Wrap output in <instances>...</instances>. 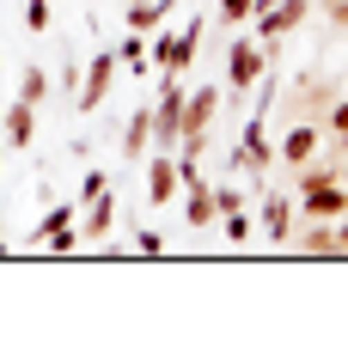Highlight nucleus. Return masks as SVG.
Wrapping results in <instances>:
<instances>
[{
  "label": "nucleus",
  "mask_w": 348,
  "mask_h": 354,
  "mask_svg": "<svg viewBox=\"0 0 348 354\" xmlns=\"http://www.w3.org/2000/svg\"><path fill=\"white\" fill-rule=\"evenodd\" d=\"M306 19H312V0H275L269 12H257V19H250V37H257V43L269 49V62H275L281 37H293Z\"/></svg>",
  "instance_id": "obj_1"
},
{
  "label": "nucleus",
  "mask_w": 348,
  "mask_h": 354,
  "mask_svg": "<svg viewBox=\"0 0 348 354\" xmlns=\"http://www.w3.org/2000/svg\"><path fill=\"white\" fill-rule=\"evenodd\" d=\"M293 245L306 250V257H342V245H336V220H300Z\"/></svg>",
  "instance_id": "obj_14"
},
{
  "label": "nucleus",
  "mask_w": 348,
  "mask_h": 354,
  "mask_svg": "<svg viewBox=\"0 0 348 354\" xmlns=\"http://www.w3.org/2000/svg\"><path fill=\"white\" fill-rule=\"evenodd\" d=\"M214 110H220V86H190L183 92V135H208V122H214ZM177 135V141H183Z\"/></svg>",
  "instance_id": "obj_9"
},
{
  "label": "nucleus",
  "mask_w": 348,
  "mask_h": 354,
  "mask_svg": "<svg viewBox=\"0 0 348 354\" xmlns=\"http://www.w3.org/2000/svg\"><path fill=\"white\" fill-rule=\"evenodd\" d=\"M104 189H110V171H98V165L80 177V202H92V196H104Z\"/></svg>",
  "instance_id": "obj_23"
},
{
  "label": "nucleus",
  "mask_w": 348,
  "mask_h": 354,
  "mask_svg": "<svg viewBox=\"0 0 348 354\" xmlns=\"http://www.w3.org/2000/svg\"><path fill=\"white\" fill-rule=\"evenodd\" d=\"M257 226H263L269 245H293V196H287V189H269V196H263V214H257Z\"/></svg>",
  "instance_id": "obj_8"
},
{
  "label": "nucleus",
  "mask_w": 348,
  "mask_h": 354,
  "mask_svg": "<svg viewBox=\"0 0 348 354\" xmlns=\"http://www.w3.org/2000/svg\"><path fill=\"white\" fill-rule=\"evenodd\" d=\"M0 73H6V55H0Z\"/></svg>",
  "instance_id": "obj_28"
},
{
  "label": "nucleus",
  "mask_w": 348,
  "mask_h": 354,
  "mask_svg": "<svg viewBox=\"0 0 348 354\" xmlns=\"http://www.w3.org/2000/svg\"><path fill=\"white\" fill-rule=\"evenodd\" d=\"M220 19H226V25L239 31L244 19H250V0H220Z\"/></svg>",
  "instance_id": "obj_25"
},
{
  "label": "nucleus",
  "mask_w": 348,
  "mask_h": 354,
  "mask_svg": "<svg viewBox=\"0 0 348 354\" xmlns=\"http://www.w3.org/2000/svg\"><path fill=\"white\" fill-rule=\"evenodd\" d=\"M183 220H190L196 232L220 220V208H214V183H190V189H183Z\"/></svg>",
  "instance_id": "obj_16"
},
{
  "label": "nucleus",
  "mask_w": 348,
  "mask_h": 354,
  "mask_svg": "<svg viewBox=\"0 0 348 354\" xmlns=\"http://www.w3.org/2000/svg\"><path fill=\"white\" fill-rule=\"evenodd\" d=\"M177 0H129V12H122V25L129 31H140V37H153L159 25H165V12H172Z\"/></svg>",
  "instance_id": "obj_15"
},
{
  "label": "nucleus",
  "mask_w": 348,
  "mask_h": 354,
  "mask_svg": "<svg viewBox=\"0 0 348 354\" xmlns=\"http://www.w3.org/2000/svg\"><path fill=\"white\" fill-rule=\"evenodd\" d=\"M140 165H147V208H172L177 196H183V183H177V159H172V153H147Z\"/></svg>",
  "instance_id": "obj_5"
},
{
  "label": "nucleus",
  "mask_w": 348,
  "mask_h": 354,
  "mask_svg": "<svg viewBox=\"0 0 348 354\" xmlns=\"http://www.w3.org/2000/svg\"><path fill=\"white\" fill-rule=\"evenodd\" d=\"M25 31H31V37L55 31V0H25Z\"/></svg>",
  "instance_id": "obj_20"
},
{
  "label": "nucleus",
  "mask_w": 348,
  "mask_h": 354,
  "mask_svg": "<svg viewBox=\"0 0 348 354\" xmlns=\"http://www.w3.org/2000/svg\"><path fill=\"white\" fill-rule=\"evenodd\" d=\"M73 226H80V245H104L110 226H116V196H92V202H80V214H73Z\"/></svg>",
  "instance_id": "obj_7"
},
{
  "label": "nucleus",
  "mask_w": 348,
  "mask_h": 354,
  "mask_svg": "<svg viewBox=\"0 0 348 354\" xmlns=\"http://www.w3.org/2000/svg\"><path fill=\"white\" fill-rule=\"evenodd\" d=\"M263 68H269V49L257 43V37H232V49H226V92L232 98H250V86L263 80Z\"/></svg>",
  "instance_id": "obj_2"
},
{
  "label": "nucleus",
  "mask_w": 348,
  "mask_h": 354,
  "mask_svg": "<svg viewBox=\"0 0 348 354\" xmlns=\"http://www.w3.org/2000/svg\"><path fill=\"white\" fill-rule=\"evenodd\" d=\"M49 92H55V73H49V62H25V68H19V86H12V98H19V104H49Z\"/></svg>",
  "instance_id": "obj_12"
},
{
  "label": "nucleus",
  "mask_w": 348,
  "mask_h": 354,
  "mask_svg": "<svg viewBox=\"0 0 348 354\" xmlns=\"http://www.w3.org/2000/svg\"><path fill=\"white\" fill-rule=\"evenodd\" d=\"M116 68H122V62H116V49H110V43L92 55V62H86V73H80V92H73V110H80V116H92V110L110 98V86H116Z\"/></svg>",
  "instance_id": "obj_3"
},
{
  "label": "nucleus",
  "mask_w": 348,
  "mask_h": 354,
  "mask_svg": "<svg viewBox=\"0 0 348 354\" xmlns=\"http://www.w3.org/2000/svg\"><path fill=\"white\" fill-rule=\"evenodd\" d=\"M0 177H6V141H0Z\"/></svg>",
  "instance_id": "obj_27"
},
{
  "label": "nucleus",
  "mask_w": 348,
  "mask_h": 354,
  "mask_svg": "<svg viewBox=\"0 0 348 354\" xmlns=\"http://www.w3.org/2000/svg\"><path fill=\"white\" fill-rule=\"evenodd\" d=\"M220 232H226V245H250V232H257L250 208H232V214H220Z\"/></svg>",
  "instance_id": "obj_19"
},
{
  "label": "nucleus",
  "mask_w": 348,
  "mask_h": 354,
  "mask_svg": "<svg viewBox=\"0 0 348 354\" xmlns=\"http://www.w3.org/2000/svg\"><path fill=\"white\" fill-rule=\"evenodd\" d=\"M0 116H6V110H0Z\"/></svg>",
  "instance_id": "obj_29"
},
{
  "label": "nucleus",
  "mask_w": 348,
  "mask_h": 354,
  "mask_svg": "<svg viewBox=\"0 0 348 354\" xmlns=\"http://www.w3.org/2000/svg\"><path fill=\"white\" fill-rule=\"evenodd\" d=\"M293 208H300V220H342V214H348V189H342V177L300 189V196H293Z\"/></svg>",
  "instance_id": "obj_4"
},
{
  "label": "nucleus",
  "mask_w": 348,
  "mask_h": 354,
  "mask_svg": "<svg viewBox=\"0 0 348 354\" xmlns=\"http://www.w3.org/2000/svg\"><path fill=\"white\" fill-rule=\"evenodd\" d=\"M147 153H153V98H147V104H135V110H129V122H122V159H129V165H140Z\"/></svg>",
  "instance_id": "obj_11"
},
{
  "label": "nucleus",
  "mask_w": 348,
  "mask_h": 354,
  "mask_svg": "<svg viewBox=\"0 0 348 354\" xmlns=\"http://www.w3.org/2000/svg\"><path fill=\"white\" fill-rule=\"evenodd\" d=\"M49 73H55V86H62V92H80V73H86V62H80L73 49H62V68H49Z\"/></svg>",
  "instance_id": "obj_21"
},
{
  "label": "nucleus",
  "mask_w": 348,
  "mask_h": 354,
  "mask_svg": "<svg viewBox=\"0 0 348 354\" xmlns=\"http://www.w3.org/2000/svg\"><path fill=\"white\" fill-rule=\"evenodd\" d=\"M318 147H324V129H318L312 116H293L287 135H281V147H275V159H281V165H306Z\"/></svg>",
  "instance_id": "obj_6"
},
{
  "label": "nucleus",
  "mask_w": 348,
  "mask_h": 354,
  "mask_svg": "<svg viewBox=\"0 0 348 354\" xmlns=\"http://www.w3.org/2000/svg\"><path fill=\"white\" fill-rule=\"evenodd\" d=\"M318 129H324V141H330V153L342 159V153H348V98H342V92H336V98H330V110L318 116Z\"/></svg>",
  "instance_id": "obj_17"
},
{
  "label": "nucleus",
  "mask_w": 348,
  "mask_h": 354,
  "mask_svg": "<svg viewBox=\"0 0 348 354\" xmlns=\"http://www.w3.org/2000/svg\"><path fill=\"white\" fill-rule=\"evenodd\" d=\"M135 250H140V257H159V250H165V232H159V226H140V232H135Z\"/></svg>",
  "instance_id": "obj_24"
},
{
  "label": "nucleus",
  "mask_w": 348,
  "mask_h": 354,
  "mask_svg": "<svg viewBox=\"0 0 348 354\" xmlns=\"http://www.w3.org/2000/svg\"><path fill=\"white\" fill-rule=\"evenodd\" d=\"M0 129H6V153H25V147L37 141V104H6V116H0Z\"/></svg>",
  "instance_id": "obj_13"
},
{
  "label": "nucleus",
  "mask_w": 348,
  "mask_h": 354,
  "mask_svg": "<svg viewBox=\"0 0 348 354\" xmlns=\"http://www.w3.org/2000/svg\"><path fill=\"white\" fill-rule=\"evenodd\" d=\"M214 208H220V214H232V208H250V196H244L239 183H214Z\"/></svg>",
  "instance_id": "obj_22"
},
{
  "label": "nucleus",
  "mask_w": 348,
  "mask_h": 354,
  "mask_svg": "<svg viewBox=\"0 0 348 354\" xmlns=\"http://www.w3.org/2000/svg\"><path fill=\"white\" fill-rule=\"evenodd\" d=\"M336 245H342V257H348V214L336 220Z\"/></svg>",
  "instance_id": "obj_26"
},
{
  "label": "nucleus",
  "mask_w": 348,
  "mask_h": 354,
  "mask_svg": "<svg viewBox=\"0 0 348 354\" xmlns=\"http://www.w3.org/2000/svg\"><path fill=\"white\" fill-rule=\"evenodd\" d=\"M196 49H202V19H190V25L177 31V73L196 68Z\"/></svg>",
  "instance_id": "obj_18"
},
{
  "label": "nucleus",
  "mask_w": 348,
  "mask_h": 354,
  "mask_svg": "<svg viewBox=\"0 0 348 354\" xmlns=\"http://www.w3.org/2000/svg\"><path fill=\"white\" fill-rule=\"evenodd\" d=\"M336 92H342V86H336V80H318V73H300V80H293V116H324V110H330V98H336Z\"/></svg>",
  "instance_id": "obj_10"
}]
</instances>
